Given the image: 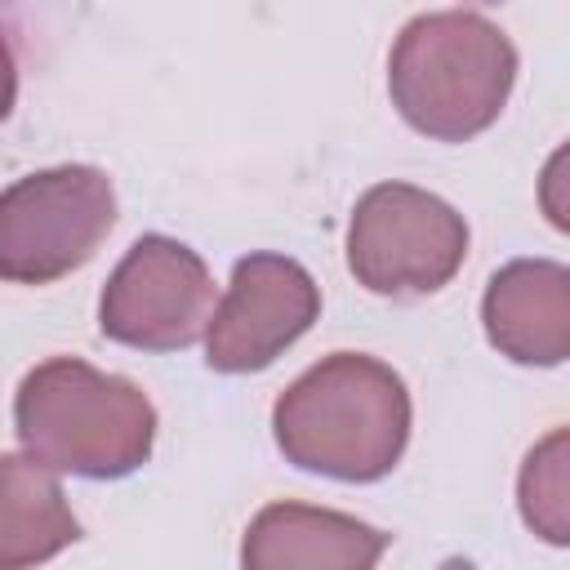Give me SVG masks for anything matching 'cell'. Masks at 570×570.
<instances>
[{
	"mask_svg": "<svg viewBox=\"0 0 570 570\" xmlns=\"http://www.w3.org/2000/svg\"><path fill=\"white\" fill-rule=\"evenodd\" d=\"M13 428L22 450L49 472L116 481L151 459L156 405L120 374H102L80 356H53L18 383Z\"/></svg>",
	"mask_w": 570,
	"mask_h": 570,
	"instance_id": "obj_2",
	"label": "cell"
},
{
	"mask_svg": "<svg viewBox=\"0 0 570 570\" xmlns=\"http://www.w3.org/2000/svg\"><path fill=\"white\" fill-rule=\"evenodd\" d=\"M13 98H18V67H13V53L0 36V120L13 111Z\"/></svg>",
	"mask_w": 570,
	"mask_h": 570,
	"instance_id": "obj_12",
	"label": "cell"
},
{
	"mask_svg": "<svg viewBox=\"0 0 570 570\" xmlns=\"http://www.w3.org/2000/svg\"><path fill=\"white\" fill-rule=\"evenodd\" d=\"M517 49L476 9H436L401 27L387 58V94L401 120L436 142L490 129L512 94Z\"/></svg>",
	"mask_w": 570,
	"mask_h": 570,
	"instance_id": "obj_3",
	"label": "cell"
},
{
	"mask_svg": "<svg viewBox=\"0 0 570 570\" xmlns=\"http://www.w3.org/2000/svg\"><path fill=\"white\" fill-rule=\"evenodd\" d=\"M272 436L303 472L356 485L379 481L410 441L405 379L365 352H334L276 396Z\"/></svg>",
	"mask_w": 570,
	"mask_h": 570,
	"instance_id": "obj_1",
	"label": "cell"
},
{
	"mask_svg": "<svg viewBox=\"0 0 570 570\" xmlns=\"http://www.w3.org/2000/svg\"><path fill=\"white\" fill-rule=\"evenodd\" d=\"M80 539L58 476L31 454H0V570H31Z\"/></svg>",
	"mask_w": 570,
	"mask_h": 570,
	"instance_id": "obj_10",
	"label": "cell"
},
{
	"mask_svg": "<svg viewBox=\"0 0 570 570\" xmlns=\"http://www.w3.org/2000/svg\"><path fill=\"white\" fill-rule=\"evenodd\" d=\"M321 316V289L303 263L285 254H249L232 267V285L205 325V365L218 374L267 370Z\"/></svg>",
	"mask_w": 570,
	"mask_h": 570,
	"instance_id": "obj_7",
	"label": "cell"
},
{
	"mask_svg": "<svg viewBox=\"0 0 570 570\" xmlns=\"http://www.w3.org/2000/svg\"><path fill=\"white\" fill-rule=\"evenodd\" d=\"M392 534L334 508L267 503L240 539V570H374Z\"/></svg>",
	"mask_w": 570,
	"mask_h": 570,
	"instance_id": "obj_8",
	"label": "cell"
},
{
	"mask_svg": "<svg viewBox=\"0 0 570 570\" xmlns=\"http://www.w3.org/2000/svg\"><path fill=\"white\" fill-rule=\"evenodd\" d=\"M485 338L517 365H561L570 352V272L552 258L499 267L481 298Z\"/></svg>",
	"mask_w": 570,
	"mask_h": 570,
	"instance_id": "obj_9",
	"label": "cell"
},
{
	"mask_svg": "<svg viewBox=\"0 0 570 570\" xmlns=\"http://www.w3.org/2000/svg\"><path fill=\"white\" fill-rule=\"evenodd\" d=\"M468 258V223L441 196L410 183L370 187L347 223V267L383 298H423L454 281Z\"/></svg>",
	"mask_w": 570,
	"mask_h": 570,
	"instance_id": "obj_4",
	"label": "cell"
},
{
	"mask_svg": "<svg viewBox=\"0 0 570 570\" xmlns=\"http://www.w3.org/2000/svg\"><path fill=\"white\" fill-rule=\"evenodd\" d=\"M116 223V187L94 165H58L0 191V281L49 285L85 267Z\"/></svg>",
	"mask_w": 570,
	"mask_h": 570,
	"instance_id": "obj_5",
	"label": "cell"
},
{
	"mask_svg": "<svg viewBox=\"0 0 570 570\" xmlns=\"http://www.w3.org/2000/svg\"><path fill=\"white\" fill-rule=\"evenodd\" d=\"M521 517L548 543H566V432L557 428L521 468Z\"/></svg>",
	"mask_w": 570,
	"mask_h": 570,
	"instance_id": "obj_11",
	"label": "cell"
},
{
	"mask_svg": "<svg viewBox=\"0 0 570 570\" xmlns=\"http://www.w3.org/2000/svg\"><path fill=\"white\" fill-rule=\"evenodd\" d=\"M214 316V281L174 236H138L102 285L98 330L138 352L191 347Z\"/></svg>",
	"mask_w": 570,
	"mask_h": 570,
	"instance_id": "obj_6",
	"label": "cell"
}]
</instances>
